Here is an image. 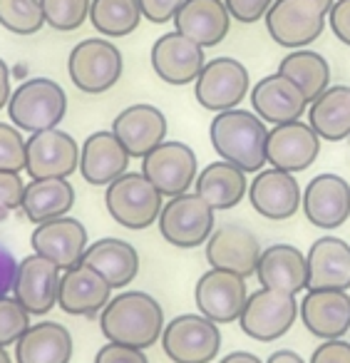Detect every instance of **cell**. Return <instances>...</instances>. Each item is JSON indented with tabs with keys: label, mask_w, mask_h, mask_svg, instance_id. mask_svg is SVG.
I'll return each mask as SVG.
<instances>
[{
	"label": "cell",
	"mask_w": 350,
	"mask_h": 363,
	"mask_svg": "<svg viewBox=\"0 0 350 363\" xmlns=\"http://www.w3.org/2000/svg\"><path fill=\"white\" fill-rule=\"evenodd\" d=\"M72 333L57 321H38L16 343L18 363H70Z\"/></svg>",
	"instance_id": "f546056e"
},
{
	"label": "cell",
	"mask_w": 350,
	"mask_h": 363,
	"mask_svg": "<svg viewBox=\"0 0 350 363\" xmlns=\"http://www.w3.org/2000/svg\"><path fill=\"white\" fill-rule=\"evenodd\" d=\"M0 26L16 35L40 33L47 26L40 0H0Z\"/></svg>",
	"instance_id": "d590c367"
},
{
	"label": "cell",
	"mask_w": 350,
	"mask_h": 363,
	"mask_svg": "<svg viewBox=\"0 0 350 363\" xmlns=\"http://www.w3.org/2000/svg\"><path fill=\"white\" fill-rule=\"evenodd\" d=\"M140 0H92L90 23L102 38H125L142 23Z\"/></svg>",
	"instance_id": "e575fe53"
},
{
	"label": "cell",
	"mask_w": 350,
	"mask_h": 363,
	"mask_svg": "<svg viewBox=\"0 0 350 363\" xmlns=\"http://www.w3.org/2000/svg\"><path fill=\"white\" fill-rule=\"evenodd\" d=\"M204 247L206 262L211 269L239 274L244 279L256 277V267H259V259L264 254L259 237L249 227L234 222L216 227Z\"/></svg>",
	"instance_id": "4fadbf2b"
},
{
	"label": "cell",
	"mask_w": 350,
	"mask_h": 363,
	"mask_svg": "<svg viewBox=\"0 0 350 363\" xmlns=\"http://www.w3.org/2000/svg\"><path fill=\"white\" fill-rule=\"evenodd\" d=\"M320 155V135L310 127V122H286L269 130L266 142V160L271 167L283 172H303Z\"/></svg>",
	"instance_id": "e0dca14e"
},
{
	"label": "cell",
	"mask_w": 350,
	"mask_h": 363,
	"mask_svg": "<svg viewBox=\"0 0 350 363\" xmlns=\"http://www.w3.org/2000/svg\"><path fill=\"white\" fill-rule=\"evenodd\" d=\"M95 363H149L147 353L142 348L122 346V343L107 341L105 346L97 351Z\"/></svg>",
	"instance_id": "b9f144b4"
},
{
	"label": "cell",
	"mask_w": 350,
	"mask_h": 363,
	"mask_svg": "<svg viewBox=\"0 0 350 363\" xmlns=\"http://www.w3.org/2000/svg\"><path fill=\"white\" fill-rule=\"evenodd\" d=\"M43 16L50 28L72 33L90 18L92 0H40Z\"/></svg>",
	"instance_id": "8d00e7d4"
},
{
	"label": "cell",
	"mask_w": 350,
	"mask_h": 363,
	"mask_svg": "<svg viewBox=\"0 0 350 363\" xmlns=\"http://www.w3.org/2000/svg\"><path fill=\"white\" fill-rule=\"evenodd\" d=\"M300 321L310 336L338 341L350 331L348 291H305L300 298Z\"/></svg>",
	"instance_id": "484cf974"
},
{
	"label": "cell",
	"mask_w": 350,
	"mask_h": 363,
	"mask_svg": "<svg viewBox=\"0 0 350 363\" xmlns=\"http://www.w3.org/2000/svg\"><path fill=\"white\" fill-rule=\"evenodd\" d=\"M231 13L224 0H184L174 16V30L201 48H216L224 43L231 28Z\"/></svg>",
	"instance_id": "4316f807"
},
{
	"label": "cell",
	"mask_w": 350,
	"mask_h": 363,
	"mask_svg": "<svg viewBox=\"0 0 350 363\" xmlns=\"http://www.w3.org/2000/svg\"><path fill=\"white\" fill-rule=\"evenodd\" d=\"M308 363H350V341H323L310 353Z\"/></svg>",
	"instance_id": "ee69618b"
},
{
	"label": "cell",
	"mask_w": 350,
	"mask_h": 363,
	"mask_svg": "<svg viewBox=\"0 0 350 363\" xmlns=\"http://www.w3.org/2000/svg\"><path fill=\"white\" fill-rule=\"evenodd\" d=\"M249 202L256 214L271 222H286L303 204V192L290 172L283 169H261L249 184Z\"/></svg>",
	"instance_id": "ac0fdd59"
},
{
	"label": "cell",
	"mask_w": 350,
	"mask_h": 363,
	"mask_svg": "<svg viewBox=\"0 0 350 363\" xmlns=\"http://www.w3.org/2000/svg\"><path fill=\"white\" fill-rule=\"evenodd\" d=\"M264 21L276 45L303 50L325 30L328 8L320 0H276Z\"/></svg>",
	"instance_id": "5b68a950"
},
{
	"label": "cell",
	"mask_w": 350,
	"mask_h": 363,
	"mask_svg": "<svg viewBox=\"0 0 350 363\" xmlns=\"http://www.w3.org/2000/svg\"><path fill=\"white\" fill-rule=\"evenodd\" d=\"M181 6H184V0H140L142 16L154 26L171 23Z\"/></svg>",
	"instance_id": "7bdbcfd3"
},
{
	"label": "cell",
	"mask_w": 350,
	"mask_h": 363,
	"mask_svg": "<svg viewBox=\"0 0 350 363\" xmlns=\"http://www.w3.org/2000/svg\"><path fill=\"white\" fill-rule=\"evenodd\" d=\"M194 301L201 316L211 318L214 323H234L241 318V311L249 301V286L239 274L209 269L196 281Z\"/></svg>",
	"instance_id": "5bb4252c"
},
{
	"label": "cell",
	"mask_w": 350,
	"mask_h": 363,
	"mask_svg": "<svg viewBox=\"0 0 350 363\" xmlns=\"http://www.w3.org/2000/svg\"><path fill=\"white\" fill-rule=\"evenodd\" d=\"M303 214L318 229H338L350 219V182L333 172L315 174L303 189Z\"/></svg>",
	"instance_id": "9a60e30c"
},
{
	"label": "cell",
	"mask_w": 350,
	"mask_h": 363,
	"mask_svg": "<svg viewBox=\"0 0 350 363\" xmlns=\"http://www.w3.org/2000/svg\"><path fill=\"white\" fill-rule=\"evenodd\" d=\"M16 274H18L16 257H13L11 249L0 244V296H8V291L16 284Z\"/></svg>",
	"instance_id": "bcb514c9"
},
{
	"label": "cell",
	"mask_w": 350,
	"mask_h": 363,
	"mask_svg": "<svg viewBox=\"0 0 350 363\" xmlns=\"http://www.w3.org/2000/svg\"><path fill=\"white\" fill-rule=\"evenodd\" d=\"M278 72L303 90L305 100L313 102L330 87V62L315 50H290L278 62Z\"/></svg>",
	"instance_id": "836d02e7"
},
{
	"label": "cell",
	"mask_w": 350,
	"mask_h": 363,
	"mask_svg": "<svg viewBox=\"0 0 350 363\" xmlns=\"http://www.w3.org/2000/svg\"><path fill=\"white\" fill-rule=\"evenodd\" d=\"M67 115V95L50 77L21 82L8 102V117L21 132H43L57 127Z\"/></svg>",
	"instance_id": "3957f363"
},
{
	"label": "cell",
	"mask_w": 350,
	"mask_h": 363,
	"mask_svg": "<svg viewBox=\"0 0 350 363\" xmlns=\"http://www.w3.org/2000/svg\"><path fill=\"white\" fill-rule=\"evenodd\" d=\"M204 65V48L176 30L164 33L152 45V70L166 85H191L201 75Z\"/></svg>",
	"instance_id": "2e32d148"
},
{
	"label": "cell",
	"mask_w": 350,
	"mask_h": 363,
	"mask_svg": "<svg viewBox=\"0 0 350 363\" xmlns=\"http://www.w3.org/2000/svg\"><path fill=\"white\" fill-rule=\"evenodd\" d=\"M166 130L169 125L164 112L149 102L125 107L112 122V132L117 135V140L125 145L130 157H140V160H145L154 147L166 140Z\"/></svg>",
	"instance_id": "603a6c76"
},
{
	"label": "cell",
	"mask_w": 350,
	"mask_h": 363,
	"mask_svg": "<svg viewBox=\"0 0 350 363\" xmlns=\"http://www.w3.org/2000/svg\"><path fill=\"white\" fill-rule=\"evenodd\" d=\"M75 207V187L67 179H30L23 194V214L28 222H50L57 217H67Z\"/></svg>",
	"instance_id": "1f68e13d"
},
{
	"label": "cell",
	"mask_w": 350,
	"mask_h": 363,
	"mask_svg": "<svg viewBox=\"0 0 350 363\" xmlns=\"http://www.w3.org/2000/svg\"><path fill=\"white\" fill-rule=\"evenodd\" d=\"M105 204L110 217L120 227L142 232L159 222V214L164 209V194L142 172H125L120 179H115L107 187Z\"/></svg>",
	"instance_id": "277c9868"
},
{
	"label": "cell",
	"mask_w": 350,
	"mask_h": 363,
	"mask_svg": "<svg viewBox=\"0 0 350 363\" xmlns=\"http://www.w3.org/2000/svg\"><path fill=\"white\" fill-rule=\"evenodd\" d=\"M249 184L246 172L239 169L231 162H211L199 172L194 182V192L199 194L204 202H209L216 212H226L241 204V199L249 194Z\"/></svg>",
	"instance_id": "f1b7e54d"
},
{
	"label": "cell",
	"mask_w": 350,
	"mask_h": 363,
	"mask_svg": "<svg viewBox=\"0 0 350 363\" xmlns=\"http://www.w3.org/2000/svg\"><path fill=\"white\" fill-rule=\"evenodd\" d=\"M162 348L171 363H211L221 348L219 323L201 313H181L164 326Z\"/></svg>",
	"instance_id": "9c48e42d"
},
{
	"label": "cell",
	"mask_w": 350,
	"mask_h": 363,
	"mask_svg": "<svg viewBox=\"0 0 350 363\" xmlns=\"http://www.w3.org/2000/svg\"><path fill=\"white\" fill-rule=\"evenodd\" d=\"M0 363H13V358L8 356V351L3 346H0Z\"/></svg>",
	"instance_id": "f907efd6"
},
{
	"label": "cell",
	"mask_w": 350,
	"mask_h": 363,
	"mask_svg": "<svg viewBox=\"0 0 350 363\" xmlns=\"http://www.w3.org/2000/svg\"><path fill=\"white\" fill-rule=\"evenodd\" d=\"M219 363H266V361H261V358L251 351H231V353H226Z\"/></svg>",
	"instance_id": "681fc988"
},
{
	"label": "cell",
	"mask_w": 350,
	"mask_h": 363,
	"mask_svg": "<svg viewBox=\"0 0 350 363\" xmlns=\"http://www.w3.org/2000/svg\"><path fill=\"white\" fill-rule=\"evenodd\" d=\"M30 328V311L18 298L0 296V346H16Z\"/></svg>",
	"instance_id": "74e56055"
},
{
	"label": "cell",
	"mask_w": 350,
	"mask_h": 363,
	"mask_svg": "<svg viewBox=\"0 0 350 363\" xmlns=\"http://www.w3.org/2000/svg\"><path fill=\"white\" fill-rule=\"evenodd\" d=\"M23 194L26 184L21 172H0V219L23 207Z\"/></svg>",
	"instance_id": "ab89813d"
},
{
	"label": "cell",
	"mask_w": 350,
	"mask_h": 363,
	"mask_svg": "<svg viewBox=\"0 0 350 363\" xmlns=\"http://www.w3.org/2000/svg\"><path fill=\"white\" fill-rule=\"evenodd\" d=\"M30 244L38 257L57 264L62 272L77 267L85 259V252L90 249L85 224L75 217H57L38 224L30 237Z\"/></svg>",
	"instance_id": "d6986e66"
},
{
	"label": "cell",
	"mask_w": 350,
	"mask_h": 363,
	"mask_svg": "<svg viewBox=\"0 0 350 363\" xmlns=\"http://www.w3.org/2000/svg\"><path fill=\"white\" fill-rule=\"evenodd\" d=\"M266 363H308V361L303 356H298L295 351H290V348H278V351H273L266 358Z\"/></svg>",
	"instance_id": "c3c4849f"
},
{
	"label": "cell",
	"mask_w": 350,
	"mask_h": 363,
	"mask_svg": "<svg viewBox=\"0 0 350 363\" xmlns=\"http://www.w3.org/2000/svg\"><path fill=\"white\" fill-rule=\"evenodd\" d=\"M256 279L264 289L298 294L308 286V259L293 244H271L256 267Z\"/></svg>",
	"instance_id": "83f0119b"
},
{
	"label": "cell",
	"mask_w": 350,
	"mask_h": 363,
	"mask_svg": "<svg viewBox=\"0 0 350 363\" xmlns=\"http://www.w3.org/2000/svg\"><path fill=\"white\" fill-rule=\"evenodd\" d=\"M305 291H350V244L338 237H320L310 244Z\"/></svg>",
	"instance_id": "cb8c5ba5"
},
{
	"label": "cell",
	"mask_w": 350,
	"mask_h": 363,
	"mask_svg": "<svg viewBox=\"0 0 350 363\" xmlns=\"http://www.w3.org/2000/svg\"><path fill=\"white\" fill-rule=\"evenodd\" d=\"M62 269L47 259L30 254L23 262H18V274L13 291L16 298L30 311V316H45L52 311L60 294Z\"/></svg>",
	"instance_id": "ffe728a7"
},
{
	"label": "cell",
	"mask_w": 350,
	"mask_h": 363,
	"mask_svg": "<svg viewBox=\"0 0 350 363\" xmlns=\"http://www.w3.org/2000/svg\"><path fill=\"white\" fill-rule=\"evenodd\" d=\"M300 316V301L295 294L264 289L249 294L244 311H241L239 326L249 338L259 343L278 341L281 336L293 328L295 318Z\"/></svg>",
	"instance_id": "ba28073f"
},
{
	"label": "cell",
	"mask_w": 350,
	"mask_h": 363,
	"mask_svg": "<svg viewBox=\"0 0 350 363\" xmlns=\"http://www.w3.org/2000/svg\"><path fill=\"white\" fill-rule=\"evenodd\" d=\"M308 122L320 140L343 142L350 137V85H330L308 105Z\"/></svg>",
	"instance_id": "d6a6232c"
},
{
	"label": "cell",
	"mask_w": 350,
	"mask_h": 363,
	"mask_svg": "<svg viewBox=\"0 0 350 363\" xmlns=\"http://www.w3.org/2000/svg\"><path fill=\"white\" fill-rule=\"evenodd\" d=\"M13 97V90H11V70H8V62L0 57V110L8 107Z\"/></svg>",
	"instance_id": "7dc6e473"
},
{
	"label": "cell",
	"mask_w": 350,
	"mask_h": 363,
	"mask_svg": "<svg viewBox=\"0 0 350 363\" xmlns=\"http://www.w3.org/2000/svg\"><path fill=\"white\" fill-rule=\"evenodd\" d=\"M159 234L176 249H196L209 242L216 229V209L199 197L186 192L164 202L159 214Z\"/></svg>",
	"instance_id": "52a82bcc"
},
{
	"label": "cell",
	"mask_w": 350,
	"mask_h": 363,
	"mask_svg": "<svg viewBox=\"0 0 350 363\" xmlns=\"http://www.w3.org/2000/svg\"><path fill=\"white\" fill-rule=\"evenodd\" d=\"M110 294L112 284L95 267L80 262L62 272L57 306L70 316H97L110 303Z\"/></svg>",
	"instance_id": "44dd1931"
},
{
	"label": "cell",
	"mask_w": 350,
	"mask_h": 363,
	"mask_svg": "<svg viewBox=\"0 0 350 363\" xmlns=\"http://www.w3.org/2000/svg\"><path fill=\"white\" fill-rule=\"evenodd\" d=\"M320 3H323V6H325V8H328V11H330V8H333V3H335V0H320Z\"/></svg>",
	"instance_id": "816d5d0a"
},
{
	"label": "cell",
	"mask_w": 350,
	"mask_h": 363,
	"mask_svg": "<svg viewBox=\"0 0 350 363\" xmlns=\"http://www.w3.org/2000/svg\"><path fill=\"white\" fill-rule=\"evenodd\" d=\"M164 326V308L147 291L117 294L100 313V328L107 341L142 351L162 341Z\"/></svg>",
	"instance_id": "6da1fadb"
},
{
	"label": "cell",
	"mask_w": 350,
	"mask_h": 363,
	"mask_svg": "<svg viewBox=\"0 0 350 363\" xmlns=\"http://www.w3.org/2000/svg\"><path fill=\"white\" fill-rule=\"evenodd\" d=\"M209 140L221 160L236 164L246 174L261 172L269 162L266 160L269 127L251 110L236 107V110L216 112L209 125Z\"/></svg>",
	"instance_id": "7a4b0ae2"
},
{
	"label": "cell",
	"mask_w": 350,
	"mask_h": 363,
	"mask_svg": "<svg viewBox=\"0 0 350 363\" xmlns=\"http://www.w3.org/2000/svg\"><path fill=\"white\" fill-rule=\"evenodd\" d=\"M26 150V172L30 179H67L80 169V145L60 127L30 135Z\"/></svg>",
	"instance_id": "7c38bea8"
},
{
	"label": "cell",
	"mask_w": 350,
	"mask_h": 363,
	"mask_svg": "<svg viewBox=\"0 0 350 363\" xmlns=\"http://www.w3.org/2000/svg\"><path fill=\"white\" fill-rule=\"evenodd\" d=\"M82 262L95 267L112 284V289H125L140 274V254H137V249L125 239L115 237L90 244Z\"/></svg>",
	"instance_id": "4dcf8cb0"
},
{
	"label": "cell",
	"mask_w": 350,
	"mask_h": 363,
	"mask_svg": "<svg viewBox=\"0 0 350 363\" xmlns=\"http://www.w3.org/2000/svg\"><path fill=\"white\" fill-rule=\"evenodd\" d=\"M130 152L125 150L115 132H92L80 150V174L92 187H110L112 182L120 179L130 167Z\"/></svg>",
	"instance_id": "d4e9b609"
},
{
	"label": "cell",
	"mask_w": 350,
	"mask_h": 363,
	"mask_svg": "<svg viewBox=\"0 0 350 363\" xmlns=\"http://www.w3.org/2000/svg\"><path fill=\"white\" fill-rule=\"evenodd\" d=\"M251 90V77L244 62L236 57L206 60L201 75L194 82V97L204 110L226 112L236 110Z\"/></svg>",
	"instance_id": "30bf717a"
},
{
	"label": "cell",
	"mask_w": 350,
	"mask_h": 363,
	"mask_svg": "<svg viewBox=\"0 0 350 363\" xmlns=\"http://www.w3.org/2000/svg\"><path fill=\"white\" fill-rule=\"evenodd\" d=\"M328 23L333 35L350 48V0H335L328 11Z\"/></svg>",
	"instance_id": "f6af8a7d"
},
{
	"label": "cell",
	"mask_w": 350,
	"mask_h": 363,
	"mask_svg": "<svg viewBox=\"0 0 350 363\" xmlns=\"http://www.w3.org/2000/svg\"><path fill=\"white\" fill-rule=\"evenodd\" d=\"M142 174L159 189L164 197H179L191 189L199 177L196 152L186 142L164 140L142 160Z\"/></svg>",
	"instance_id": "8fae6325"
},
{
	"label": "cell",
	"mask_w": 350,
	"mask_h": 363,
	"mask_svg": "<svg viewBox=\"0 0 350 363\" xmlns=\"http://www.w3.org/2000/svg\"><path fill=\"white\" fill-rule=\"evenodd\" d=\"M308 105L303 90L281 72L261 77L251 87V110L273 127L300 120L303 112H308Z\"/></svg>",
	"instance_id": "7402d4cb"
},
{
	"label": "cell",
	"mask_w": 350,
	"mask_h": 363,
	"mask_svg": "<svg viewBox=\"0 0 350 363\" xmlns=\"http://www.w3.org/2000/svg\"><path fill=\"white\" fill-rule=\"evenodd\" d=\"M224 3L236 23L251 26V23H259L261 18H266V13L271 11L276 0H224Z\"/></svg>",
	"instance_id": "60d3db41"
},
{
	"label": "cell",
	"mask_w": 350,
	"mask_h": 363,
	"mask_svg": "<svg viewBox=\"0 0 350 363\" xmlns=\"http://www.w3.org/2000/svg\"><path fill=\"white\" fill-rule=\"evenodd\" d=\"M28 140L16 125L0 122V172H23L28 164Z\"/></svg>",
	"instance_id": "f35d334b"
},
{
	"label": "cell",
	"mask_w": 350,
	"mask_h": 363,
	"mask_svg": "<svg viewBox=\"0 0 350 363\" xmlns=\"http://www.w3.org/2000/svg\"><path fill=\"white\" fill-rule=\"evenodd\" d=\"M125 60L115 43L105 38H87L72 48L67 57V72L77 90L87 95H102L120 82Z\"/></svg>",
	"instance_id": "8992f818"
}]
</instances>
